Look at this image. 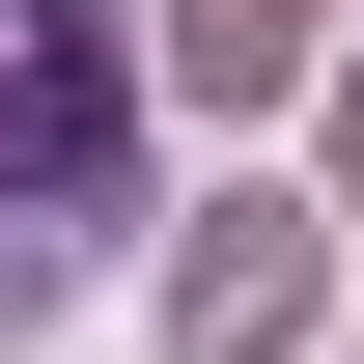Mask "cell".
Segmentation results:
<instances>
[{
    "instance_id": "6da1fadb",
    "label": "cell",
    "mask_w": 364,
    "mask_h": 364,
    "mask_svg": "<svg viewBox=\"0 0 364 364\" xmlns=\"http://www.w3.org/2000/svg\"><path fill=\"white\" fill-rule=\"evenodd\" d=\"M112 196H140V28L112 0H0V336L112 252Z\"/></svg>"
},
{
    "instance_id": "7a4b0ae2",
    "label": "cell",
    "mask_w": 364,
    "mask_h": 364,
    "mask_svg": "<svg viewBox=\"0 0 364 364\" xmlns=\"http://www.w3.org/2000/svg\"><path fill=\"white\" fill-rule=\"evenodd\" d=\"M309 309H336V252H309V196H225V225L168 252V336H196V364H280Z\"/></svg>"
},
{
    "instance_id": "3957f363",
    "label": "cell",
    "mask_w": 364,
    "mask_h": 364,
    "mask_svg": "<svg viewBox=\"0 0 364 364\" xmlns=\"http://www.w3.org/2000/svg\"><path fill=\"white\" fill-rule=\"evenodd\" d=\"M140 28H168V85H225V112H252V85H309L336 0H140Z\"/></svg>"
},
{
    "instance_id": "277c9868",
    "label": "cell",
    "mask_w": 364,
    "mask_h": 364,
    "mask_svg": "<svg viewBox=\"0 0 364 364\" xmlns=\"http://www.w3.org/2000/svg\"><path fill=\"white\" fill-rule=\"evenodd\" d=\"M336 196H364V85H336Z\"/></svg>"
}]
</instances>
